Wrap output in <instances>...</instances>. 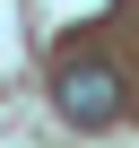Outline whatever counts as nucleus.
I'll return each mask as SVG.
<instances>
[{
    "label": "nucleus",
    "mask_w": 139,
    "mask_h": 148,
    "mask_svg": "<svg viewBox=\"0 0 139 148\" xmlns=\"http://www.w3.org/2000/svg\"><path fill=\"white\" fill-rule=\"evenodd\" d=\"M52 96H61V113L78 122V131H104V122L122 113V79H113V61H96V52H78V61H61V79H52Z\"/></svg>",
    "instance_id": "obj_1"
}]
</instances>
